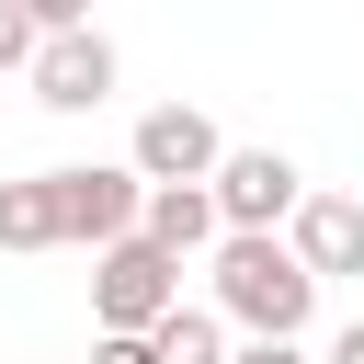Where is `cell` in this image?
<instances>
[{"label":"cell","mask_w":364,"mask_h":364,"mask_svg":"<svg viewBox=\"0 0 364 364\" xmlns=\"http://www.w3.org/2000/svg\"><path fill=\"white\" fill-rule=\"evenodd\" d=\"M216 318H239L250 341H307L318 284L284 239H216Z\"/></svg>","instance_id":"1"},{"label":"cell","mask_w":364,"mask_h":364,"mask_svg":"<svg viewBox=\"0 0 364 364\" xmlns=\"http://www.w3.org/2000/svg\"><path fill=\"white\" fill-rule=\"evenodd\" d=\"M57 182V250H114V239H136V216H148V182L125 171V159H68V171H46Z\"/></svg>","instance_id":"2"},{"label":"cell","mask_w":364,"mask_h":364,"mask_svg":"<svg viewBox=\"0 0 364 364\" xmlns=\"http://www.w3.org/2000/svg\"><path fill=\"white\" fill-rule=\"evenodd\" d=\"M205 193H216V228H228V239H284L296 205H307V171H296L284 148H228Z\"/></svg>","instance_id":"3"},{"label":"cell","mask_w":364,"mask_h":364,"mask_svg":"<svg viewBox=\"0 0 364 364\" xmlns=\"http://www.w3.org/2000/svg\"><path fill=\"white\" fill-rule=\"evenodd\" d=\"M171 307H182V262H159L148 239H114V250L91 262V318H102V341H148Z\"/></svg>","instance_id":"4"},{"label":"cell","mask_w":364,"mask_h":364,"mask_svg":"<svg viewBox=\"0 0 364 364\" xmlns=\"http://www.w3.org/2000/svg\"><path fill=\"white\" fill-rule=\"evenodd\" d=\"M216 159H228V136H216V114H193V102H148L136 136H125V171H136L148 193H193V182H216Z\"/></svg>","instance_id":"5"},{"label":"cell","mask_w":364,"mask_h":364,"mask_svg":"<svg viewBox=\"0 0 364 364\" xmlns=\"http://www.w3.org/2000/svg\"><path fill=\"white\" fill-rule=\"evenodd\" d=\"M114 68H125V57H114V34H102V23H80V34H46L23 80H34V102H46V114H91V102H114Z\"/></svg>","instance_id":"6"},{"label":"cell","mask_w":364,"mask_h":364,"mask_svg":"<svg viewBox=\"0 0 364 364\" xmlns=\"http://www.w3.org/2000/svg\"><path fill=\"white\" fill-rule=\"evenodd\" d=\"M284 250L307 262V284L364 273V193H307V205H296V228H284Z\"/></svg>","instance_id":"7"},{"label":"cell","mask_w":364,"mask_h":364,"mask_svg":"<svg viewBox=\"0 0 364 364\" xmlns=\"http://www.w3.org/2000/svg\"><path fill=\"white\" fill-rule=\"evenodd\" d=\"M136 239H148L159 262H193V250H216L228 228H216V193L193 182V193H148V216H136Z\"/></svg>","instance_id":"8"},{"label":"cell","mask_w":364,"mask_h":364,"mask_svg":"<svg viewBox=\"0 0 364 364\" xmlns=\"http://www.w3.org/2000/svg\"><path fill=\"white\" fill-rule=\"evenodd\" d=\"M0 250H57V182L46 171L0 182Z\"/></svg>","instance_id":"9"},{"label":"cell","mask_w":364,"mask_h":364,"mask_svg":"<svg viewBox=\"0 0 364 364\" xmlns=\"http://www.w3.org/2000/svg\"><path fill=\"white\" fill-rule=\"evenodd\" d=\"M148 353H159V364H228V318L182 296V307H171V318L148 330Z\"/></svg>","instance_id":"10"},{"label":"cell","mask_w":364,"mask_h":364,"mask_svg":"<svg viewBox=\"0 0 364 364\" xmlns=\"http://www.w3.org/2000/svg\"><path fill=\"white\" fill-rule=\"evenodd\" d=\"M34 46H46L34 34V0H0V68H34Z\"/></svg>","instance_id":"11"},{"label":"cell","mask_w":364,"mask_h":364,"mask_svg":"<svg viewBox=\"0 0 364 364\" xmlns=\"http://www.w3.org/2000/svg\"><path fill=\"white\" fill-rule=\"evenodd\" d=\"M228 364H307V341H228Z\"/></svg>","instance_id":"12"},{"label":"cell","mask_w":364,"mask_h":364,"mask_svg":"<svg viewBox=\"0 0 364 364\" xmlns=\"http://www.w3.org/2000/svg\"><path fill=\"white\" fill-rule=\"evenodd\" d=\"M91 364H159V353H148V341H102V330H91Z\"/></svg>","instance_id":"13"},{"label":"cell","mask_w":364,"mask_h":364,"mask_svg":"<svg viewBox=\"0 0 364 364\" xmlns=\"http://www.w3.org/2000/svg\"><path fill=\"white\" fill-rule=\"evenodd\" d=\"M318 364H364V318H353V330H341V341H330Z\"/></svg>","instance_id":"14"}]
</instances>
